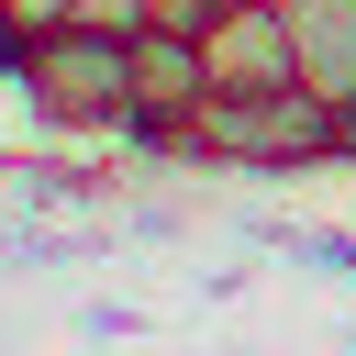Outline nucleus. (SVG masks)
<instances>
[{
    "label": "nucleus",
    "mask_w": 356,
    "mask_h": 356,
    "mask_svg": "<svg viewBox=\"0 0 356 356\" xmlns=\"http://www.w3.org/2000/svg\"><path fill=\"white\" fill-rule=\"evenodd\" d=\"M11 78H22V100H33L44 122L111 134V122L134 111V33H111V22H33V33L11 44Z\"/></svg>",
    "instance_id": "f257e3e1"
},
{
    "label": "nucleus",
    "mask_w": 356,
    "mask_h": 356,
    "mask_svg": "<svg viewBox=\"0 0 356 356\" xmlns=\"http://www.w3.org/2000/svg\"><path fill=\"white\" fill-rule=\"evenodd\" d=\"M189 145L222 156V167H312V156H345V111L312 100L300 78L289 89H211Z\"/></svg>",
    "instance_id": "f03ea898"
},
{
    "label": "nucleus",
    "mask_w": 356,
    "mask_h": 356,
    "mask_svg": "<svg viewBox=\"0 0 356 356\" xmlns=\"http://www.w3.org/2000/svg\"><path fill=\"white\" fill-rule=\"evenodd\" d=\"M200 100H211V56H200V33L145 22V33H134V111H122V134H145V145H189Z\"/></svg>",
    "instance_id": "7ed1b4c3"
},
{
    "label": "nucleus",
    "mask_w": 356,
    "mask_h": 356,
    "mask_svg": "<svg viewBox=\"0 0 356 356\" xmlns=\"http://www.w3.org/2000/svg\"><path fill=\"white\" fill-rule=\"evenodd\" d=\"M200 56H211V89H289V11L278 0H222L200 22Z\"/></svg>",
    "instance_id": "20e7f679"
},
{
    "label": "nucleus",
    "mask_w": 356,
    "mask_h": 356,
    "mask_svg": "<svg viewBox=\"0 0 356 356\" xmlns=\"http://www.w3.org/2000/svg\"><path fill=\"white\" fill-rule=\"evenodd\" d=\"M289 11V67L312 100L356 111V0H278Z\"/></svg>",
    "instance_id": "39448f33"
},
{
    "label": "nucleus",
    "mask_w": 356,
    "mask_h": 356,
    "mask_svg": "<svg viewBox=\"0 0 356 356\" xmlns=\"http://www.w3.org/2000/svg\"><path fill=\"white\" fill-rule=\"evenodd\" d=\"M67 11H78V0H11V22H22V33H33V22H67Z\"/></svg>",
    "instance_id": "423d86ee"
},
{
    "label": "nucleus",
    "mask_w": 356,
    "mask_h": 356,
    "mask_svg": "<svg viewBox=\"0 0 356 356\" xmlns=\"http://www.w3.org/2000/svg\"><path fill=\"white\" fill-rule=\"evenodd\" d=\"M345 145H356V111H345Z\"/></svg>",
    "instance_id": "0eeeda50"
}]
</instances>
